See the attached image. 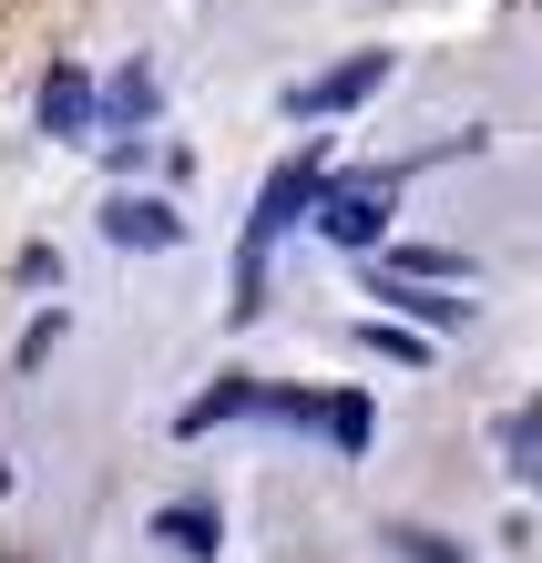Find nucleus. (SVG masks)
<instances>
[{
  "label": "nucleus",
  "instance_id": "9d476101",
  "mask_svg": "<svg viewBox=\"0 0 542 563\" xmlns=\"http://www.w3.org/2000/svg\"><path fill=\"white\" fill-rule=\"evenodd\" d=\"M103 113H113V123H144V113H154V73H144V62H133V73L103 92Z\"/></svg>",
  "mask_w": 542,
  "mask_h": 563
},
{
  "label": "nucleus",
  "instance_id": "f8f14e48",
  "mask_svg": "<svg viewBox=\"0 0 542 563\" xmlns=\"http://www.w3.org/2000/svg\"><path fill=\"white\" fill-rule=\"evenodd\" d=\"M154 533H164V543H185V553H215V512H195V503H185V512H164Z\"/></svg>",
  "mask_w": 542,
  "mask_h": 563
},
{
  "label": "nucleus",
  "instance_id": "7ed1b4c3",
  "mask_svg": "<svg viewBox=\"0 0 542 563\" xmlns=\"http://www.w3.org/2000/svg\"><path fill=\"white\" fill-rule=\"evenodd\" d=\"M103 236L113 246H185V216L164 206V195H113V206H103Z\"/></svg>",
  "mask_w": 542,
  "mask_h": 563
},
{
  "label": "nucleus",
  "instance_id": "6e6552de",
  "mask_svg": "<svg viewBox=\"0 0 542 563\" xmlns=\"http://www.w3.org/2000/svg\"><path fill=\"white\" fill-rule=\"evenodd\" d=\"M358 349H379V358H399V369H430V339H420L410 318H368V328H358Z\"/></svg>",
  "mask_w": 542,
  "mask_h": 563
},
{
  "label": "nucleus",
  "instance_id": "9b49d317",
  "mask_svg": "<svg viewBox=\"0 0 542 563\" xmlns=\"http://www.w3.org/2000/svg\"><path fill=\"white\" fill-rule=\"evenodd\" d=\"M368 430H379V420H368V400H328V441L349 451V461L368 451Z\"/></svg>",
  "mask_w": 542,
  "mask_h": 563
},
{
  "label": "nucleus",
  "instance_id": "1a4fd4ad",
  "mask_svg": "<svg viewBox=\"0 0 542 563\" xmlns=\"http://www.w3.org/2000/svg\"><path fill=\"white\" fill-rule=\"evenodd\" d=\"M501 441H512V472L542 482V410H512V420H501Z\"/></svg>",
  "mask_w": 542,
  "mask_h": 563
},
{
  "label": "nucleus",
  "instance_id": "f03ea898",
  "mask_svg": "<svg viewBox=\"0 0 542 563\" xmlns=\"http://www.w3.org/2000/svg\"><path fill=\"white\" fill-rule=\"evenodd\" d=\"M410 185V164H368V175H328L318 195V225H328V246H379V225H389V195Z\"/></svg>",
  "mask_w": 542,
  "mask_h": 563
},
{
  "label": "nucleus",
  "instance_id": "0eeeda50",
  "mask_svg": "<svg viewBox=\"0 0 542 563\" xmlns=\"http://www.w3.org/2000/svg\"><path fill=\"white\" fill-rule=\"evenodd\" d=\"M235 410H266V389H256L246 369H235V379H215V389H206V400H195V410H185V430H215V420H235Z\"/></svg>",
  "mask_w": 542,
  "mask_h": 563
},
{
  "label": "nucleus",
  "instance_id": "39448f33",
  "mask_svg": "<svg viewBox=\"0 0 542 563\" xmlns=\"http://www.w3.org/2000/svg\"><path fill=\"white\" fill-rule=\"evenodd\" d=\"M92 113H103V92H92L73 62H52V73H42V134L73 144V134H92Z\"/></svg>",
  "mask_w": 542,
  "mask_h": 563
},
{
  "label": "nucleus",
  "instance_id": "ddd939ff",
  "mask_svg": "<svg viewBox=\"0 0 542 563\" xmlns=\"http://www.w3.org/2000/svg\"><path fill=\"white\" fill-rule=\"evenodd\" d=\"M389 553H410V563H461V553L440 543V533H389Z\"/></svg>",
  "mask_w": 542,
  "mask_h": 563
},
{
  "label": "nucleus",
  "instance_id": "f257e3e1",
  "mask_svg": "<svg viewBox=\"0 0 542 563\" xmlns=\"http://www.w3.org/2000/svg\"><path fill=\"white\" fill-rule=\"evenodd\" d=\"M318 195H328V154H287L277 175H266L256 216H246V256H235V297H225L235 318H256V308H266V297H256V267H266V246H277L287 225H297V216L318 206Z\"/></svg>",
  "mask_w": 542,
  "mask_h": 563
},
{
  "label": "nucleus",
  "instance_id": "423d86ee",
  "mask_svg": "<svg viewBox=\"0 0 542 563\" xmlns=\"http://www.w3.org/2000/svg\"><path fill=\"white\" fill-rule=\"evenodd\" d=\"M379 297H399V318H420V328H461L471 318V297H440L430 277H399V267L379 277Z\"/></svg>",
  "mask_w": 542,
  "mask_h": 563
},
{
  "label": "nucleus",
  "instance_id": "20e7f679",
  "mask_svg": "<svg viewBox=\"0 0 542 563\" xmlns=\"http://www.w3.org/2000/svg\"><path fill=\"white\" fill-rule=\"evenodd\" d=\"M379 82H389V52H349L328 82H308V92H297V113H349V103H368Z\"/></svg>",
  "mask_w": 542,
  "mask_h": 563
}]
</instances>
